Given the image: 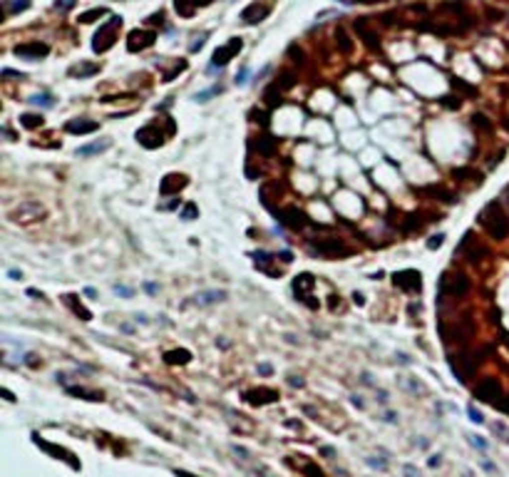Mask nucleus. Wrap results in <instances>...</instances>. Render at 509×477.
I'll return each mask as SVG.
<instances>
[{
	"label": "nucleus",
	"instance_id": "1",
	"mask_svg": "<svg viewBox=\"0 0 509 477\" xmlns=\"http://www.w3.org/2000/svg\"><path fill=\"white\" fill-rule=\"evenodd\" d=\"M480 224H482L484 231H487L492 239H497V241H502V239L509 236V216L504 214V209H502V204H500L497 199L490 202V204L480 211Z\"/></svg>",
	"mask_w": 509,
	"mask_h": 477
},
{
	"label": "nucleus",
	"instance_id": "2",
	"mask_svg": "<svg viewBox=\"0 0 509 477\" xmlns=\"http://www.w3.org/2000/svg\"><path fill=\"white\" fill-rule=\"evenodd\" d=\"M120 28H122V15H110V20L102 23L100 30L94 33V38H92V50L100 53V55L107 53V50H112L114 43H117V33H120Z\"/></svg>",
	"mask_w": 509,
	"mask_h": 477
},
{
	"label": "nucleus",
	"instance_id": "3",
	"mask_svg": "<svg viewBox=\"0 0 509 477\" xmlns=\"http://www.w3.org/2000/svg\"><path fill=\"white\" fill-rule=\"evenodd\" d=\"M45 214H48V211H45V206L40 204V202L28 199V202H20V204L10 211V219H12L15 224H32V221L42 219Z\"/></svg>",
	"mask_w": 509,
	"mask_h": 477
},
{
	"label": "nucleus",
	"instance_id": "4",
	"mask_svg": "<svg viewBox=\"0 0 509 477\" xmlns=\"http://www.w3.org/2000/svg\"><path fill=\"white\" fill-rule=\"evenodd\" d=\"M470 291V278L464 273H442L440 278V296H464Z\"/></svg>",
	"mask_w": 509,
	"mask_h": 477
},
{
	"label": "nucleus",
	"instance_id": "5",
	"mask_svg": "<svg viewBox=\"0 0 509 477\" xmlns=\"http://www.w3.org/2000/svg\"><path fill=\"white\" fill-rule=\"evenodd\" d=\"M310 251L326 256V259H338V256H350V249L343 244V239H316L310 244Z\"/></svg>",
	"mask_w": 509,
	"mask_h": 477
},
{
	"label": "nucleus",
	"instance_id": "6",
	"mask_svg": "<svg viewBox=\"0 0 509 477\" xmlns=\"http://www.w3.org/2000/svg\"><path fill=\"white\" fill-rule=\"evenodd\" d=\"M241 48H244V40H241V38H231L226 45L216 48L214 55H212V70H221L224 65H228V60H234V58L241 53Z\"/></svg>",
	"mask_w": 509,
	"mask_h": 477
},
{
	"label": "nucleus",
	"instance_id": "7",
	"mask_svg": "<svg viewBox=\"0 0 509 477\" xmlns=\"http://www.w3.org/2000/svg\"><path fill=\"white\" fill-rule=\"evenodd\" d=\"M392 283L408 293H420L422 291V273L415 269H402V271L392 273Z\"/></svg>",
	"mask_w": 509,
	"mask_h": 477
},
{
	"label": "nucleus",
	"instance_id": "8",
	"mask_svg": "<svg viewBox=\"0 0 509 477\" xmlns=\"http://www.w3.org/2000/svg\"><path fill=\"white\" fill-rule=\"evenodd\" d=\"M313 286H316V278H313L310 273H300V276L293 278V293H296V298L303 301L308 308H318V301H310V298H313V296H310Z\"/></svg>",
	"mask_w": 509,
	"mask_h": 477
},
{
	"label": "nucleus",
	"instance_id": "9",
	"mask_svg": "<svg viewBox=\"0 0 509 477\" xmlns=\"http://www.w3.org/2000/svg\"><path fill=\"white\" fill-rule=\"evenodd\" d=\"M12 53L22 60H42L50 55V45L48 43H40V40H32V43H22V45H15Z\"/></svg>",
	"mask_w": 509,
	"mask_h": 477
},
{
	"label": "nucleus",
	"instance_id": "10",
	"mask_svg": "<svg viewBox=\"0 0 509 477\" xmlns=\"http://www.w3.org/2000/svg\"><path fill=\"white\" fill-rule=\"evenodd\" d=\"M154 40H156V33L154 30H132L130 35H127V50L130 53H142V50H146V48H152L154 45Z\"/></svg>",
	"mask_w": 509,
	"mask_h": 477
},
{
	"label": "nucleus",
	"instance_id": "11",
	"mask_svg": "<svg viewBox=\"0 0 509 477\" xmlns=\"http://www.w3.org/2000/svg\"><path fill=\"white\" fill-rule=\"evenodd\" d=\"M276 216H278V221L281 224H286L288 229H293V231H298V229H303V226H308V216L298 209V206H286V209H281V211H276Z\"/></svg>",
	"mask_w": 509,
	"mask_h": 477
},
{
	"label": "nucleus",
	"instance_id": "12",
	"mask_svg": "<svg viewBox=\"0 0 509 477\" xmlns=\"http://www.w3.org/2000/svg\"><path fill=\"white\" fill-rule=\"evenodd\" d=\"M137 142H140L142 147H146V149H156V147L164 144V135H162L159 125L154 122V125H146V127H142V130L137 132Z\"/></svg>",
	"mask_w": 509,
	"mask_h": 477
},
{
	"label": "nucleus",
	"instance_id": "13",
	"mask_svg": "<svg viewBox=\"0 0 509 477\" xmlns=\"http://www.w3.org/2000/svg\"><path fill=\"white\" fill-rule=\"evenodd\" d=\"M189 184V179L184 177V174H176V172H172V174H166L162 182H159V194L162 197H172V194H179L184 187Z\"/></svg>",
	"mask_w": 509,
	"mask_h": 477
},
{
	"label": "nucleus",
	"instance_id": "14",
	"mask_svg": "<svg viewBox=\"0 0 509 477\" xmlns=\"http://www.w3.org/2000/svg\"><path fill=\"white\" fill-rule=\"evenodd\" d=\"M268 13H271V5H268V3H251L248 8L241 10V20H244L246 25H256V23L266 20Z\"/></svg>",
	"mask_w": 509,
	"mask_h": 477
},
{
	"label": "nucleus",
	"instance_id": "15",
	"mask_svg": "<svg viewBox=\"0 0 509 477\" xmlns=\"http://www.w3.org/2000/svg\"><path fill=\"white\" fill-rule=\"evenodd\" d=\"M500 393H502V388H500V383H497L494 378H484V380L474 388V395H477L480 400H487V403H494V398H500Z\"/></svg>",
	"mask_w": 509,
	"mask_h": 477
},
{
	"label": "nucleus",
	"instance_id": "16",
	"mask_svg": "<svg viewBox=\"0 0 509 477\" xmlns=\"http://www.w3.org/2000/svg\"><path fill=\"white\" fill-rule=\"evenodd\" d=\"M97 130H100V122H92V120H84V117L70 120L65 125V132H70V135H92Z\"/></svg>",
	"mask_w": 509,
	"mask_h": 477
},
{
	"label": "nucleus",
	"instance_id": "17",
	"mask_svg": "<svg viewBox=\"0 0 509 477\" xmlns=\"http://www.w3.org/2000/svg\"><path fill=\"white\" fill-rule=\"evenodd\" d=\"M214 0H174V10L182 15V18H192L199 8L204 5H212Z\"/></svg>",
	"mask_w": 509,
	"mask_h": 477
},
{
	"label": "nucleus",
	"instance_id": "18",
	"mask_svg": "<svg viewBox=\"0 0 509 477\" xmlns=\"http://www.w3.org/2000/svg\"><path fill=\"white\" fill-rule=\"evenodd\" d=\"M100 72V65L97 63H80V65H72V68L68 70V75L70 77H92V75H97Z\"/></svg>",
	"mask_w": 509,
	"mask_h": 477
},
{
	"label": "nucleus",
	"instance_id": "19",
	"mask_svg": "<svg viewBox=\"0 0 509 477\" xmlns=\"http://www.w3.org/2000/svg\"><path fill=\"white\" fill-rule=\"evenodd\" d=\"M226 298V291H204V293H196L194 296V303L199 306H212L216 301H224Z\"/></svg>",
	"mask_w": 509,
	"mask_h": 477
},
{
	"label": "nucleus",
	"instance_id": "20",
	"mask_svg": "<svg viewBox=\"0 0 509 477\" xmlns=\"http://www.w3.org/2000/svg\"><path fill=\"white\" fill-rule=\"evenodd\" d=\"M62 301H65V303L72 308V313H74V316H80L82 321H90V318H92V313H90V311H87V308H84V306L77 301V296L68 293V296H62Z\"/></svg>",
	"mask_w": 509,
	"mask_h": 477
},
{
	"label": "nucleus",
	"instance_id": "21",
	"mask_svg": "<svg viewBox=\"0 0 509 477\" xmlns=\"http://www.w3.org/2000/svg\"><path fill=\"white\" fill-rule=\"evenodd\" d=\"M112 147L110 139H102V142H94V144H87V147H80L77 149V157H90V154H100V152H107Z\"/></svg>",
	"mask_w": 509,
	"mask_h": 477
},
{
	"label": "nucleus",
	"instance_id": "22",
	"mask_svg": "<svg viewBox=\"0 0 509 477\" xmlns=\"http://www.w3.org/2000/svg\"><path fill=\"white\" fill-rule=\"evenodd\" d=\"M420 192H422V194H430V197H440V199L447 202V204H454V202H457V197H454L452 192H447L444 187H435V184H432V187H425V189H420Z\"/></svg>",
	"mask_w": 509,
	"mask_h": 477
},
{
	"label": "nucleus",
	"instance_id": "23",
	"mask_svg": "<svg viewBox=\"0 0 509 477\" xmlns=\"http://www.w3.org/2000/svg\"><path fill=\"white\" fill-rule=\"evenodd\" d=\"M368 18H360V20H356V30L363 35V40L370 45V48H378V35L372 33V30H368V23H365Z\"/></svg>",
	"mask_w": 509,
	"mask_h": 477
},
{
	"label": "nucleus",
	"instance_id": "24",
	"mask_svg": "<svg viewBox=\"0 0 509 477\" xmlns=\"http://www.w3.org/2000/svg\"><path fill=\"white\" fill-rule=\"evenodd\" d=\"M189 358H192V353L189 350H184V348H179V350H169V353H164V360L169 363V365H176V363H189Z\"/></svg>",
	"mask_w": 509,
	"mask_h": 477
},
{
	"label": "nucleus",
	"instance_id": "25",
	"mask_svg": "<svg viewBox=\"0 0 509 477\" xmlns=\"http://www.w3.org/2000/svg\"><path fill=\"white\" fill-rule=\"evenodd\" d=\"M256 147H258V154H264V157H274L276 154V139L274 137H258Z\"/></svg>",
	"mask_w": 509,
	"mask_h": 477
},
{
	"label": "nucleus",
	"instance_id": "26",
	"mask_svg": "<svg viewBox=\"0 0 509 477\" xmlns=\"http://www.w3.org/2000/svg\"><path fill=\"white\" fill-rule=\"evenodd\" d=\"M281 95H284V92H281L276 85H268L266 92H264V100H266L268 107H276V105H281Z\"/></svg>",
	"mask_w": 509,
	"mask_h": 477
},
{
	"label": "nucleus",
	"instance_id": "27",
	"mask_svg": "<svg viewBox=\"0 0 509 477\" xmlns=\"http://www.w3.org/2000/svg\"><path fill=\"white\" fill-rule=\"evenodd\" d=\"M30 8V0H5V13L8 15H15V13H22Z\"/></svg>",
	"mask_w": 509,
	"mask_h": 477
},
{
	"label": "nucleus",
	"instance_id": "28",
	"mask_svg": "<svg viewBox=\"0 0 509 477\" xmlns=\"http://www.w3.org/2000/svg\"><path fill=\"white\" fill-rule=\"evenodd\" d=\"M102 15H107V8H92L87 13H80V23H94L100 20Z\"/></svg>",
	"mask_w": 509,
	"mask_h": 477
},
{
	"label": "nucleus",
	"instance_id": "29",
	"mask_svg": "<svg viewBox=\"0 0 509 477\" xmlns=\"http://www.w3.org/2000/svg\"><path fill=\"white\" fill-rule=\"evenodd\" d=\"M20 125H22V127H28V130H35V127H40V125H42V117H40V115H30V112H28V115H22V117H20Z\"/></svg>",
	"mask_w": 509,
	"mask_h": 477
},
{
	"label": "nucleus",
	"instance_id": "30",
	"mask_svg": "<svg viewBox=\"0 0 509 477\" xmlns=\"http://www.w3.org/2000/svg\"><path fill=\"white\" fill-rule=\"evenodd\" d=\"M196 214H199L196 204H194V202H189V204H184V209L179 211V219H184V221H192V219H196Z\"/></svg>",
	"mask_w": 509,
	"mask_h": 477
},
{
	"label": "nucleus",
	"instance_id": "31",
	"mask_svg": "<svg viewBox=\"0 0 509 477\" xmlns=\"http://www.w3.org/2000/svg\"><path fill=\"white\" fill-rule=\"evenodd\" d=\"M293 77H296L293 72H284V75H281V77H278V80H276L274 85H276V87H278L281 92H286L288 87H293Z\"/></svg>",
	"mask_w": 509,
	"mask_h": 477
},
{
	"label": "nucleus",
	"instance_id": "32",
	"mask_svg": "<svg viewBox=\"0 0 509 477\" xmlns=\"http://www.w3.org/2000/svg\"><path fill=\"white\" fill-rule=\"evenodd\" d=\"M336 38H338V43H340V50H343L346 55H350V53H353V45L348 43V35H346V30H338V33H336Z\"/></svg>",
	"mask_w": 509,
	"mask_h": 477
},
{
	"label": "nucleus",
	"instance_id": "33",
	"mask_svg": "<svg viewBox=\"0 0 509 477\" xmlns=\"http://www.w3.org/2000/svg\"><path fill=\"white\" fill-rule=\"evenodd\" d=\"M472 122H474V127H480V130H484V132H490V130H492V122H490L484 115H474V117H472Z\"/></svg>",
	"mask_w": 509,
	"mask_h": 477
},
{
	"label": "nucleus",
	"instance_id": "34",
	"mask_svg": "<svg viewBox=\"0 0 509 477\" xmlns=\"http://www.w3.org/2000/svg\"><path fill=\"white\" fill-rule=\"evenodd\" d=\"M184 70H186V60L176 63L174 68H172L169 72H166V75H164V82H172V80H174V75H179V72H184Z\"/></svg>",
	"mask_w": 509,
	"mask_h": 477
},
{
	"label": "nucleus",
	"instance_id": "35",
	"mask_svg": "<svg viewBox=\"0 0 509 477\" xmlns=\"http://www.w3.org/2000/svg\"><path fill=\"white\" fill-rule=\"evenodd\" d=\"M30 102H32V105H42V107H52V105H55L50 95H35V97H30Z\"/></svg>",
	"mask_w": 509,
	"mask_h": 477
},
{
	"label": "nucleus",
	"instance_id": "36",
	"mask_svg": "<svg viewBox=\"0 0 509 477\" xmlns=\"http://www.w3.org/2000/svg\"><path fill=\"white\" fill-rule=\"evenodd\" d=\"M452 177H454V179H464V177H474V179H482V174H474L472 169H454V172H452Z\"/></svg>",
	"mask_w": 509,
	"mask_h": 477
},
{
	"label": "nucleus",
	"instance_id": "37",
	"mask_svg": "<svg viewBox=\"0 0 509 477\" xmlns=\"http://www.w3.org/2000/svg\"><path fill=\"white\" fill-rule=\"evenodd\" d=\"M218 92H221V87H212V90H206V92H199V95H196V102H209V97H212V95H218Z\"/></svg>",
	"mask_w": 509,
	"mask_h": 477
},
{
	"label": "nucleus",
	"instance_id": "38",
	"mask_svg": "<svg viewBox=\"0 0 509 477\" xmlns=\"http://www.w3.org/2000/svg\"><path fill=\"white\" fill-rule=\"evenodd\" d=\"M452 85H454V87H460V90H462V92H467V95H477V90H474L472 85H467V82H462V80H457V77L452 80Z\"/></svg>",
	"mask_w": 509,
	"mask_h": 477
},
{
	"label": "nucleus",
	"instance_id": "39",
	"mask_svg": "<svg viewBox=\"0 0 509 477\" xmlns=\"http://www.w3.org/2000/svg\"><path fill=\"white\" fill-rule=\"evenodd\" d=\"M74 3H77V0H58V3H55V10H60V13H68L70 8H74Z\"/></svg>",
	"mask_w": 509,
	"mask_h": 477
},
{
	"label": "nucleus",
	"instance_id": "40",
	"mask_svg": "<svg viewBox=\"0 0 509 477\" xmlns=\"http://www.w3.org/2000/svg\"><path fill=\"white\" fill-rule=\"evenodd\" d=\"M442 241H444V234L430 236V239H428V249H440V246H442Z\"/></svg>",
	"mask_w": 509,
	"mask_h": 477
},
{
	"label": "nucleus",
	"instance_id": "41",
	"mask_svg": "<svg viewBox=\"0 0 509 477\" xmlns=\"http://www.w3.org/2000/svg\"><path fill=\"white\" fill-rule=\"evenodd\" d=\"M248 82V68H241L236 72V85H246Z\"/></svg>",
	"mask_w": 509,
	"mask_h": 477
},
{
	"label": "nucleus",
	"instance_id": "42",
	"mask_svg": "<svg viewBox=\"0 0 509 477\" xmlns=\"http://www.w3.org/2000/svg\"><path fill=\"white\" fill-rule=\"evenodd\" d=\"M114 293H120V296H124V298H132V288H127V286H114Z\"/></svg>",
	"mask_w": 509,
	"mask_h": 477
},
{
	"label": "nucleus",
	"instance_id": "43",
	"mask_svg": "<svg viewBox=\"0 0 509 477\" xmlns=\"http://www.w3.org/2000/svg\"><path fill=\"white\" fill-rule=\"evenodd\" d=\"M251 117H256L254 122H261V125H268V120H266V112H258V110H254V112H251Z\"/></svg>",
	"mask_w": 509,
	"mask_h": 477
},
{
	"label": "nucleus",
	"instance_id": "44",
	"mask_svg": "<svg viewBox=\"0 0 509 477\" xmlns=\"http://www.w3.org/2000/svg\"><path fill=\"white\" fill-rule=\"evenodd\" d=\"M204 40H206V35H199V38H196V43H192V53L202 50V48H204Z\"/></svg>",
	"mask_w": 509,
	"mask_h": 477
},
{
	"label": "nucleus",
	"instance_id": "45",
	"mask_svg": "<svg viewBox=\"0 0 509 477\" xmlns=\"http://www.w3.org/2000/svg\"><path fill=\"white\" fill-rule=\"evenodd\" d=\"M162 20H164V13H162V10H159V13H154V15L149 18V23H152V25H156V23H162Z\"/></svg>",
	"mask_w": 509,
	"mask_h": 477
},
{
	"label": "nucleus",
	"instance_id": "46",
	"mask_svg": "<svg viewBox=\"0 0 509 477\" xmlns=\"http://www.w3.org/2000/svg\"><path fill=\"white\" fill-rule=\"evenodd\" d=\"M2 77H20V80H22L25 75H22V72H12V70H2Z\"/></svg>",
	"mask_w": 509,
	"mask_h": 477
},
{
	"label": "nucleus",
	"instance_id": "47",
	"mask_svg": "<svg viewBox=\"0 0 509 477\" xmlns=\"http://www.w3.org/2000/svg\"><path fill=\"white\" fill-rule=\"evenodd\" d=\"M470 417H472L474 422H482V415H480V412H477L474 408H470Z\"/></svg>",
	"mask_w": 509,
	"mask_h": 477
},
{
	"label": "nucleus",
	"instance_id": "48",
	"mask_svg": "<svg viewBox=\"0 0 509 477\" xmlns=\"http://www.w3.org/2000/svg\"><path fill=\"white\" fill-rule=\"evenodd\" d=\"M281 259H284V261H286V264H291V251H281Z\"/></svg>",
	"mask_w": 509,
	"mask_h": 477
},
{
	"label": "nucleus",
	"instance_id": "49",
	"mask_svg": "<svg viewBox=\"0 0 509 477\" xmlns=\"http://www.w3.org/2000/svg\"><path fill=\"white\" fill-rule=\"evenodd\" d=\"M10 278H22V273L18 271V269H10Z\"/></svg>",
	"mask_w": 509,
	"mask_h": 477
},
{
	"label": "nucleus",
	"instance_id": "50",
	"mask_svg": "<svg viewBox=\"0 0 509 477\" xmlns=\"http://www.w3.org/2000/svg\"><path fill=\"white\" fill-rule=\"evenodd\" d=\"M84 296H90V298H94V296H97V291H94V288H84Z\"/></svg>",
	"mask_w": 509,
	"mask_h": 477
},
{
	"label": "nucleus",
	"instance_id": "51",
	"mask_svg": "<svg viewBox=\"0 0 509 477\" xmlns=\"http://www.w3.org/2000/svg\"><path fill=\"white\" fill-rule=\"evenodd\" d=\"M144 288L149 291V293H156V283H146Z\"/></svg>",
	"mask_w": 509,
	"mask_h": 477
},
{
	"label": "nucleus",
	"instance_id": "52",
	"mask_svg": "<svg viewBox=\"0 0 509 477\" xmlns=\"http://www.w3.org/2000/svg\"><path fill=\"white\" fill-rule=\"evenodd\" d=\"M353 301H356L358 306H363V303H365V301H363V296H360V293H356V296H353Z\"/></svg>",
	"mask_w": 509,
	"mask_h": 477
},
{
	"label": "nucleus",
	"instance_id": "53",
	"mask_svg": "<svg viewBox=\"0 0 509 477\" xmlns=\"http://www.w3.org/2000/svg\"><path fill=\"white\" fill-rule=\"evenodd\" d=\"M507 194H509V189H507Z\"/></svg>",
	"mask_w": 509,
	"mask_h": 477
}]
</instances>
